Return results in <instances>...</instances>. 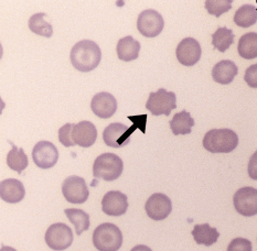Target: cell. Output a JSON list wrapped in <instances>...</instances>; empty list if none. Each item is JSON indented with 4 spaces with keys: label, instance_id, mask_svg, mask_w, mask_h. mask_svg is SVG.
Returning <instances> with one entry per match:
<instances>
[{
    "label": "cell",
    "instance_id": "cell-1",
    "mask_svg": "<svg viewBox=\"0 0 257 251\" xmlns=\"http://www.w3.org/2000/svg\"><path fill=\"white\" fill-rule=\"evenodd\" d=\"M70 60L74 68L87 73L97 68L102 60V51L96 43L92 40H82L72 48Z\"/></svg>",
    "mask_w": 257,
    "mask_h": 251
},
{
    "label": "cell",
    "instance_id": "cell-2",
    "mask_svg": "<svg viewBox=\"0 0 257 251\" xmlns=\"http://www.w3.org/2000/svg\"><path fill=\"white\" fill-rule=\"evenodd\" d=\"M238 146L236 132L231 129H212L205 133L203 147L211 153H230Z\"/></svg>",
    "mask_w": 257,
    "mask_h": 251
},
{
    "label": "cell",
    "instance_id": "cell-3",
    "mask_svg": "<svg viewBox=\"0 0 257 251\" xmlns=\"http://www.w3.org/2000/svg\"><path fill=\"white\" fill-rule=\"evenodd\" d=\"M92 240L98 251H118L122 244V233L116 225L104 222L94 230Z\"/></svg>",
    "mask_w": 257,
    "mask_h": 251
},
{
    "label": "cell",
    "instance_id": "cell-4",
    "mask_svg": "<svg viewBox=\"0 0 257 251\" xmlns=\"http://www.w3.org/2000/svg\"><path fill=\"white\" fill-rule=\"evenodd\" d=\"M124 163L122 160L115 153H103L96 158L93 164V175L95 178H102L104 181L111 182L118 178Z\"/></svg>",
    "mask_w": 257,
    "mask_h": 251
},
{
    "label": "cell",
    "instance_id": "cell-5",
    "mask_svg": "<svg viewBox=\"0 0 257 251\" xmlns=\"http://www.w3.org/2000/svg\"><path fill=\"white\" fill-rule=\"evenodd\" d=\"M146 108L154 116H169L171 110L177 108V97L173 92L160 88L157 92L150 93L146 103Z\"/></svg>",
    "mask_w": 257,
    "mask_h": 251
},
{
    "label": "cell",
    "instance_id": "cell-6",
    "mask_svg": "<svg viewBox=\"0 0 257 251\" xmlns=\"http://www.w3.org/2000/svg\"><path fill=\"white\" fill-rule=\"evenodd\" d=\"M44 240L52 250L63 251L70 248L73 242V232L68 225L57 222L48 228Z\"/></svg>",
    "mask_w": 257,
    "mask_h": 251
},
{
    "label": "cell",
    "instance_id": "cell-7",
    "mask_svg": "<svg viewBox=\"0 0 257 251\" xmlns=\"http://www.w3.org/2000/svg\"><path fill=\"white\" fill-rule=\"evenodd\" d=\"M62 194L64 198L71 204H83L87 200L89 191L84 178L72 175L64 180L62 184Z\"/></svg>",
    "mask_w": 257,
    "mask_h": 251
},
{
    "label": "cell",
    "instance_id": "cell-8",
    "mask_svg": "<svg viewBox=\"0 0 257 251\" xmlns=\"http://www.w3.org/2000/svg\"><path fill=\"white\" fill-rule=\"evenodd\" d=\"M165 21L158 11L148 9L139 15L137 20V29L141 35L146 38H155L164 30Z\"/></svg>",
    "mask_w": 257,
    "mask_h": 251
},
{
    "label": "cell",
    "instance_id": "cell-9",
    "mask_svg": "<svg viewBox=\"0 0 257 251\" xmlns=\"http://www.w3.org/2000/svg\"><path fill=\"white\" fill-rule=\"evenodd\" d=\"M233 204L238 214L252 217L257 214V189L254 187H242L236 191Z\"/></svg>",
    "mask_w": 257,
    "mask_h": 251
},
{
    "label": "cell",
    "instance_id": "cell-10",
    "mask_svg": "<svg viewBox=\"0 0 257 251\" xmlns=\"http://www.w3.org/2000/svg\"><path fill=\"white\" fill-rule=\"evenodd\" d=\"M32 159L33 162L40 169H51L58 163L59 151L52 142L40 141L32 150Z\"/></svg>",
    "mask_w": 257,
    "mask_h": 251
},
{
    "label": "cell",
    "instance_id": "cell-11",
    "mask_svg": "<svg viewBox=\"0 0 257 251\" xmlns=\"http://www.w3.org/2000/svg\"><path fill=\"white\" fill-rule=\"evenodd\" d=\"M202 54V49L199 41L193 38H186L178 44L176 50V57L184 66H193L197 64Z\"/></svg>",
    "mask_w": 257,
    "mask_h": 251
},
{
    "label": "cell",
    "instance_id": "cell-12",
    "mask_svg": "<svg viewBox=\"0 0 257 251\" xmlns=\"http://www.w3.org/2000/svg\"><path fill=\"white\" fill-rule=\"evenodd\" d=\"M147 215L154 220H164L172 210L171 199L163 193H155L150 196L145 205Z\"/></svg>",
    "mask_w": 257,
    "mask_h": 251
},
{
    "label": "cell",
    "instance_id": "cell-13",
    "mask_svg": "<svg viewBox=\"0 0 257 251\" xmlns=\"http://www.w3.org/2000/svg\"><path fill=\"white\" fill-rule=\"evenodd\" d=\"M72 141L74 146L82 148L92 147L97 139V129L91 121H80L79 124L73 126L71 133Z\"/></svg>",
    "mask_w": 257,
    "mask_h": 251
},
{
    "label": "cell",
    "instance_id": "cell-14",
    "mask_svg": "<svg viewBox=\"0 0 257 251\" xmlns=\"http://www.w3.org/2000/svg\"><path fill=\"white\" fill-rule=\"evenodd\" d=\"M128 209V198L119 191L107 192L102 199V210L108 216H122Z\"/></svg>",
    "mask_w": 257,
    "mask_h": 251
},
{
    "label": "cell",
    "instance_id": "cell-15",
    "mask_svg": "<svg viewBox=\"0 0 257 251\" xmlns=\"http://www.w3.org/2000/svg\"><path fill=\"white\" fill-rule=\"evenodd\" d=\"M91 109L98 118L108 119L117 110V100L110 93H97L92 98Z\"/></svg>",
    "mask_w": 257,
    "mask_h": 251
},
{
    "label": "cell",
    "instance_id": "cell-16",
    "mask_svg": "<svg viewBox=\"0 0 257 251\" xmlns=\"http://www.w3.org/2000/svg\"><path fill=\"white\" fill-rule=\"evenodd\" d=\"M26 189L21 181L7 178L0 182V198L6 203L17 204L25 198Z\"/></svg>",
    "mask_w": 257,
    "mask_h": 251
},
{
    "label": "cell",
    "instance_id": "cell-17",
    "mask_svg": "<svg viewBox=\"0 0 257 251\" xmlns=\"http://www.w3.org/2000/svg\"><path fill=\"white\" fill-rule=\"evenodd\" d=\"M128 129V127L120 122H114L105 128L103 132L104 142L107 147L110 148H122L127 143H130V140L125 139V133Z\"/></svg>",
    "mask_w": 257,
    "mask_h": 251
},
{
    "label": "cell",
    "instance_id": "cell-18",
    "mask_svg": "<svg viewBox=\"0 0 257 251\" xmlns=\"http://www.w3.org/2000/svg\"><path fill=\"white\" fill-rule=\"evenodd\" d=\"M238 73L236 64L231 60H223L214 65L212 70V79L221 85L231 84Z\"/></svg>",
    "mask_w": 257,
    "mask_h": 251
},
{
    "label": "cell",
    "instance_id": "cell-19",
    "mask_svg": "<svg viewBox=\"0 0 257 251\" xmlns=\"http://www.w3.org/2000/svg\"><path fill=\"white\" fill-rule=\"evenodd\" d=\"M116 51L119 60L125 61V62H131V61L138 59L139 51H141V43L133 37L128 36L118 41Z\"/></svg>",
    "mask_w": 257,
    "mask_h": 251
},
{
    "label": "cell",
    "instance_id": "cell-20",
    "mask_svg": "<svg viewBox=\"0 0 257 251\" xmlns=\"http://www.w3.org/2000/svg\"><path fill=\"white\" fill-rule=\"evenodd\" d=\"M170 129L175 136L190 135L194 126V119L187 110L177 113L169 122Z\"/></svg>",
    "mask_w": 257,
    "mask_h": 251
},
{
    "label": "cell",
    "instance_id": "cell-21",
    "mask_svg": "<svg viewBox=\"0 0 257 251\" xmlns=\"http://www.w3.org/2000/svg\"><path fill=\"white\" fill-rule=\"evenodd\" d=\"M191 233L195 242L206 247L214 244L220 237V232L216 230V228L211 227L209 224L195 225Z\"/></svg>",
    "mask_w": 257,
    "mask_h": 251
},
{
    "label": "cell",
    "instance_id": "cell-22",
    "mask_svg": "<svg viewBox=\"0 0 257 251\" xmlns=\"http://www.w3.org/2000/svg\"><path fill=\"white\" fill-rule=\"evenodd\" d=\"M238 54L245 60L256 59L257 57V33L249 32L241 37L238 41Z\"/></svg>",
    "mask_w": 257,
    "mask_h": 251
},
{
    "label": "cell",
    "instance_id": "cell-23",
    "mask_svg": "<svg viewBox=\"0 0 257 251\" xmlns=\"http://www.w3.org/2000/svg\"><path fill=\"white\" fill-rule=\"evenodd\" d=\"M64 213L69 220L74 225L76 235L80 236L83 231L88 230L91 222H89V215L86 211L79 208H68L64 210Z\"/></svg>",
    "mask_w": 257,
    "mask_h": 251
},
{
    "label": "cell",
    "instance_id": "cell-24",
    "mask_svg": "<svg viewBox=\"0 0 257 251\" xmlns=\"http://www.w3.org/2000/svg\"><path fill=\"white\" fill-rule=\"evenodd\" d=\"M11 146H13V149L7 154V164L11 170H14L20 174L21 172H24L28 167L29 160H28L24 149L17 148V146H15L14 143H11Z\"/></svg>",
    "mask_w": 257,
    "mask_h": 251
},
{
    "label": "cell",
    "instance_id": "cell-25",
    "mask_svg": "<svg viewBox=\"0 0 257 251\" xmlns=\"http://www.w3.org/2000/svg\"><path fill=\"white\" fill-rule=\"evenodd\" d=\"M257 11L254 5H243L234 15V22L241 28H249L256 24Z\"/></svg>",
    "mask_w": 257,
    "mask_h": 251
},
{
    "label": "cell",
    "instance_id": "cell-26",
    "mask_svg": "<svg viewBox=\"0 0 257 251\" xmlns=\"http://www.w3.org/2000/svg\"><path fill=\"white\" fill-rule=\"evenodd\" d=\"M234 42L233 30L225 27L217 28V30L212 35V46L220 52H225Z\"/></svg>",
    "mask_w": 257,
    "mask_h": 251
},
{
    "label": "cell",
    "instance_id": "cell-27",
    "mask_svg": "<svg viewBox=\"0 0 257 251\" xmlns=\"http://www.w3.org/2000/svg\"><path fill=\"white\" fill-rule=\"evenodd\" d=\"M47 17V14H35L30 17L29 19V29L36 33L38 36L51 38L53 35V28L52 26L44 20Z\"/></svg>",
    "mask_w": 257,
    "mask_h": 251
},
{
    "label": "cell",
    "instance_id": "cell-28",
    "mask_svg": "<svg viewBox=\"0 0 257 251\" xmlns=\"http://www.w3.org/2000/svg\"><path fill=\"white\" fill-rule=\"evenodd\" d=\"M232 3V0H206L205 9L208 10V14L219 18L223 14L231 10Z\"/></svg>",
    "mask_w": 257,
    "mask_h": 251
},
{
    "label": "cell",
    "instance_id": "cell-29",
    "mask_svg": "<svg viewBox=\"0 0 257 251\" xmlns=\"http://www.w3.org/2000/svg\"><path fill=\"white\" fill-rule=\"evenodd\" d=\"M128 119L133 121V126L127 129L125 133V139L130 140V137L135 132L136 129H141L143 133H146V124H147V115H138V116H128ZM131 141V140H130Z\"/></svg>",
    "mask_w": 257,
    "mask_h": 251
},
{
    "label": "cell",
    "instance_id": "cell-30",
    "mask_svg": "<svg viewBox=\"0 0 257 251\" xmlns=\"http://www.w3.org/2000/svg\"><path fill=\"white\" fill-rule=\"evenodd\" d=\"M74 124H65L59 129V140L64 147H73L74 143L72 141L71 133Z\"/></svg>",
    "mask_w": 257,
    "mask_h": 251
},
{
    "label": "cell",
    "instance_id": "cell-31",
    "mask_svg": "<svg viewBox=\"0 0 257 251\" xmlns=\"http://www.w3.org/2000/svg\"><path fill=\"white\" fill-rule=\"evenodd\" d=\"M227 251H253L252 242L245 238H235L228 244Z\"/></svg>",
    "mask_w": 257,
    "mask_h": 251
},
{
    "label": "cell",
    "instance_id": "cell-32",
    "mask_svg": "<svg viewBox=\"0 0 257 251\" xmlns=\"http://www.w3.org/2000/svg\"><path fill=\"white\" fill-rule=\"evenodd\" d=\"M257 64H254L245 72L244 80L248 84V86L256 88L257 87Z\"/></svg>",
    "mask_w": 257,
    "mask_h": 251
},
{
    "label": "cell",
    "instance_id": "cell-33",
    "mask_svg": "<svg viewBox=\"0 0 257 251\" xmlns=\"http://www.w3.org/2000/svg\"><path fill=\"white\" fill-rule=\"evenodd\" d=\"M131 251H153L149 247L145 246V244H138V246L134 247Z\"/></svg>",
    "mask_w": 257,
    "mask_h": 251
},
{
    "label": "cell",
    "instance_id": "cell-34",
    "mask_svg": "<svg viewBox=\"0 0 257 251\" xmlns=\"http://www.w3.org/2000/svg\"><path fill=\"white\" fill-rule=\"evenodd\" d=\"M0 251H17L15 248L13 247H9V246H2V249H0Z\"/></svg>",
    "mask_w": 257,
    "mask_h": 251
},
{
    "label": "cell",
    "instance_id": "cell-35",
    "mask_svg": "<svg viewBox=\"0 0 257 251\" xmlns=\"http://www.w3.org/2000/svg\"><path fill=\"white\" fill-rule=\"evenodd\" d=\"M5 107H6V103L4 102L2 97H0V115L3 114V110L5 109Z\"/></svg>",
    "mask_w": 257,
    "mask_h": 251
},
{
    "label": "cell",
    "instance_id": "cell-36",
    "mask_svg": "<svg viewBox=\"0 0 257 251\" xmlns=\"http://www.w3.org/2000/svg\"><path fill=\"white\" fill-rule=\"evenodd\" d=\"M3 54H4V49H3L2 43H0V60H2V58H3Z\"/></svg>",
    "mask_w": 257,
    "mask_h": 251
}]
</instances>
